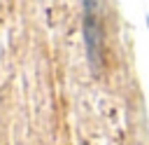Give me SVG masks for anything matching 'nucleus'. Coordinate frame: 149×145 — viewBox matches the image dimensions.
<instances>
[{
  "label": "nucleus",
  "mask_w": 149,
  "mask_h": 145,
  "mask_svg": "<svg viewBox=\"0 0 149 145\" xmlns=\"http://www.w3.org/2000/svg\"><path fill=\"white\" fill-rule=\"evenodd\" d=\"M86 7V44H88V56L93 63L100 61V28H98V19L93 12V0H84Z\"/></svg>",
  "instance_id": "1"
}]
</instances>
